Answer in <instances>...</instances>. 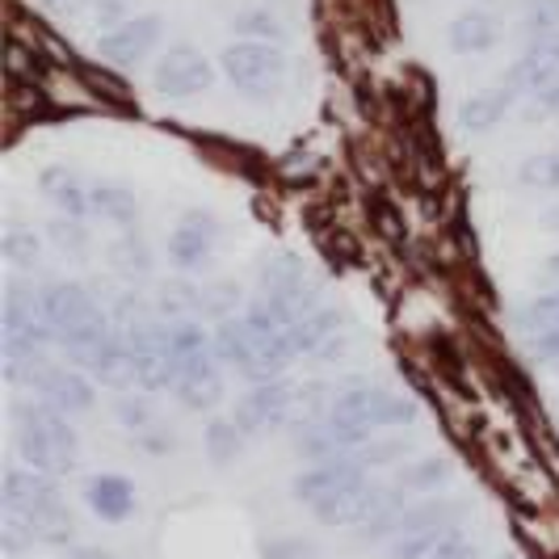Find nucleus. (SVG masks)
Masks as SVG:
<instances>
[{
    "mask_svg": "<svg viewBox=\"0 0 559 559\" xmlns=\"http://www.w3.org/2000/svg\"><path fill=\"white\" fill-rule=\"evenodd\" d=\"M4 518L17 522L34 543L63 547L72 538V518L63 513L56 479L34 467H9L4 472Z\"/></svg>",
    "mask_w": 559,
    "mask_h": 559,
    "instance_id": "f257e3e1",
    "label": "nucleus"
},
{
    "mask_svg": "<svg viewBox=\"0 0 559 559\" xmlns=\"http://www.w3.org/2000/svg\"><path fill=\"white\" fill-rule=\"evenodd\" d=\"M17 454L22 463L43 476H68L76 467L81 438L68 425V413L51 408L47 400L17 408Z\"/></svg>",
    "mask_w": 559,
    "mask_h": 559,
    "instance_id": "f03ea898",
    "label": "nucleus"
},
{
    "mask_svg": "<svg viewBox=\"0 0 559 559\" xmlns=\"http://www.w3.org/2000/svg\"><path fill=\"white\" fill-rule=\"evenodd\" d=\"M43 308H47V324H51L56 341L76 362H84L114 333L106 311L97 308V299L84 290L81 282H51L43 290Z\"/></svg>",
    "mask_w": 559,
    "mask_h": 559,
    "instance_id": "7ed1b4c3",
    "label": "nucleus"
},
{
    "mask_svg": "<svg viewBox=\"0 0 559 559\" xmlns=\"http://www.w3.org/2000/svg\"><path fill=\"white\" fill-rule=\"evenodd\" d=\"M215 354H219L227 366H236L252 383L278 379L282 370H286V362L295 358L286 341L261 333L257 324H249V316H240V320H236V316H224V320H219V329H215Z\"/></svg>",
    "mask_w": 559,
    "mask_h": 559,
    "instance_id": "20e7f679",
    "label": "nucleus"
},
{
    "mask_svg": "<svg viewBox=\"0 0 559 559\" xmlns=\"http://www.w3.org/2000/svg\"><path fill=\"white\" fill-rule=\"evenodd\" d=\"M56 341L51 324H47V308H43V295H26L22 286H9V299H4V362L9 374L26 370L29 362H43L47 345Z\"/></svg>",
    "mask_w": 559,
    "mask_h": 559,
    "instance_id": "39448f33",
    "label": "nucleus"
},
{
    "mask_svg": "<svg viewBox=\"0 0 559 559\" xmlns=\"http://www.w3.org/2000/svg\"><path fill=\"white\" fill-rule=\"evenodd\" d=\"M329 417L374 433V429H404V425H413V420H417V404L404 400V395L388 392V388L354 383V388H341V392L333 395Z\"/></svg>",
    "mask_w": 559,
    "mask_h": 559,
    "instance_id": "423d86ee",
    "label": "nucleus"
},
{
    "mask_svg": "<svg viewBox=\"0 0 559 559\" xmlns=\"http://www.w3.org/2000/svg\"><path fill=\"white\" fill-rule=\"evenodd\" d=\"M219 63H224V76L231 81V88H240L252 102L274 97L286 84V56L278 51V43H257V38L231 43L219 56Z\"/></svg>",
    "mask_w": 559,
    "mask_h": 559,
    "instance_id": "0eeeda50",
    "label": "nucleus"
},
{
    "mask_svg": "<svg viewBox=\"0 0 559 559\" xmlns=\"http://www.w3.org/2000/svg\"><path fill=\"white\" fill-rule=\"evenodd\" d=\"M122 341H127V354H131V366H135V388L147 395L156 392H173L177 383V362H173V349H168V329L160 320H127L122 329Z\"/></svg>",
    "mask_w": 559,
    "mask_h": 559,
    "instance_id": "6e6552de",
    "label": "nucleus"
},
{
    "mask_svg": "<svg viewBox=\"0 0 559 559\" xmlns=\"http://www.w3.org/2000/svg\"><path fill=\"white\" fill-rule=\"evenodd\" d=\"M261 299L274 304V311H278L290 329H295L304 316H311L316 308H324L316 278H311L299 261H290V257H282V261L261 270Z\"/></svg>",
    "mask_w": 559,
    "mask_h": 559,
    "instance_id": "1a4fd4ad",
    "label": "nucleus"
},
{
    "mask_svg": "<svg viewBox=\"0 0 559 559\" xmlns=\"http://www.w3.org/2000/svg\"><path fill=\"white\" fill-rule=\"evenodd\" d=\"M295 413V392L282 383V379H270V383H252V392L236 404V425L245 433H274L282 429Z\"/></svg>",
    "mask_w": 559,
    "mask_h": 559,
    "instance_id": "9d476101",
    "label": "nucleus"
},
{
    "mask_svg": "<svg viewBox=\"0 0 559 559\" xmlns=\"http://www.w3.org/2000/svg\"><path fill=\"white\" fill-rule=\"evenodd\" d=\"M362 479H366V467L354 454H345V459H324V463H316L308 472H299L295 484H290V492L316 509V504L333 501V497H341L345 488H354Z\"/></svg>",
    "mask_w": 559,
    "mask_h": 559,
    "instance_id": "9b49d317",
    "label": "nucleus"
},
{
    "mask_svg": "<svg viewBox=\"0 0 559 559\" xmlns=\"http://www.w3.org/2000/svg\"><path fill=\"white\" fill-rule=\"evenodd\" d=\"M215 81V68H211V59L202 56L198 47H168L165 59L156 63V88L165 93V97H194L202 88H211Z\"/></svg>",
    "mask_w": 559,
    "mask_h": 559,
    "instance_id": "f8f14e48",
    "label": "nucleus"
},
{
    "mask_svg": "<svg viewBox=\"0 0 559 559\" xmlns=\"http://www.w3.org/2000/svg\"><path fill=\"white\" fill-rule=\"evenodd\" d=\"M215 349H202V354H190L177 362V383H173V395L190 408V413H202V408H215L224 400V379H219V366H215Z\"/></svg>",
    "mask_w": 559,
    "mask_h": 559,
    "instance_id": "ddd939ff",
    "label": "nucleus"
},
{
    "mask_svg": "<svg viewBox=\"0 0 559 559\" xmlns=\"http://www.w3.org/2000/svg\"><path fill=\"white\" fill-rule=\"evenodd\" d=\"M156 38H160V17L143 13V17H127V22L106 29L97 38V51L110 59V63H118V68H127V63H140L156 47Z\"/></svg>",
    "mask_w": 559,
    "mask_h": 559,
    "instance_id": "4468645a",
    "label": "nucleus"
},
{
    "mask_svg": "<svg viewBox=\"0 0 559 559\" xmlns=\"http://www.w3.org/2000/svg\"><path fill=\"white\" fill-rule=\"evenodd\" d=\"M215 245H219V224L211 215H202V211H186L177 231H173V240H168V252H173V261L181 270H202L211 261Z\"/></svg>",
    "mask_w": 559,
    "mask_h": 559,
    "instance_id": "2eb2a0df",
    "label": "nucleus"
},
{
    "mask_svg": "<svg viewBox=\"0 0 559 559\" xmlns=\"http://www.w3.org/2000/svg\"><path fill=\"white\" fill-rule=\"evenodd\" d=\"M34 392L43 395L51 408L76 417V413H88L93 408V383L84 379L81 370H68V366H43L38 379H34Z\"/></svg>",
    "mask_w": 559,
    "mask_h": 559,
    "instance_id": "dca6fc26",
    "label": "nucleus"
},
{
    "mask_svg": "<svg viewBox=\"0 0 559 559\" xmlns=\"http://www.w3.org/2000/svg\"><path fill=\"white\" fill-rule=\"evenodd\" d=\"M518 93H522V84L513 81V76L501 81V84H488V88H479V93H472V97L459 106V122H463V131H492L504 114L513 110Z\"/></svg>",
    "mask_w": 559,
    "mask_h": 559,
    "instance_id": "f3484780",
    "label": "nucleus"
},
{
    "mask_svg": "<svg viewBox=\"0 0 559 559\" xmlns=\"http://www.w3.org/2000/svg\"><path fill=\"white\" fill-rule=\"evenodd\" d=\"M509 76L522 84V93H538V88L556 84L559 81V29L556 34H543V38H531V47L522 51V59L513 63Z\"/></svg>",
    "mask_w": 559,
    "mask_h": 559,
    "instance_id": "a211bd4d",
    "label": "nucleus"
},
{
    "mask_svg": "<svg viewBox=\"0 0 559 559\" xmlns=\"http://www.w3.org/2000/svg\"><path fill=\"white\" fill-rule=\"evenodd\" d=\"M43 194L63 219H84L93 211V186H84L81 173H72L68 165H56L43 173Z\"/></svg>",
    "mask_w": 559,
    "mask_h": 559,
    "instance_id": "6ab92c4d",
    "label": "nucleus"
},
{
    "mask_svg": "<svg viewBox=\"0 0 559 559\" xmlns=\"http://www.w3.org/2000/svg\"><path fill=\"white\" fill-rule=\"evenodd\" d=\"M81 366H88V374L97 379V383H106V388H135V366H131V354H127V341L122 333H110Z\"/></svg>",
    "mask_w": 559,
    "mask_h": 559,
    "instance_id": "aec40b11",
    "label": "nucleus"
},
{
    "mask_svg": "<svg viewBox=\"0 0 559 559\" xmlns=\"http://www.w3.org/2000/svg\"><path fill=\"white\" fill-rule=\"evenodd\" d=\"M84 501L102 522H127L135 513V488L127 476H93L84 488Z\"/></svg>",
    "mask_w": 559,
    "mask_h": 559,
    "instance_id": "412c9836",
    "label": "nucleus"
},
{
    "mask_svg": "<svg viewBox=\"0 0 559 559\" xmlns=\"http://www.w3.org/2000/svg\"><path fill=\"white\" fill-rule=\"evenodd\" d=\"M341 311L333 308H316L311 316H304L295 329H290V349L295 354H333L336 341H341Z\"/></svg>",
    "mask_w": 559,
    "mask_h": 559,
    "instance_id": "4be33fe9",
    "label": "nucleus"
},
{
    "mask_svg": "<svg viewBox=\"0 0 559 559\" xmlns=\"http://www.w3.org/2000/svg\"><path fill=\"white\" fill-rule=\"evenodd\" d=\"M447 43L454 56H484V51H492L497 47V22L488 17V13H459L447 29Z\"/></svg>",
    "mask_w": 559,
    "mask_h": 559,
    "instance_id": "5701e85b",
    "label": "nucleus"
},
{
    "mask_svg": "<svg viewBox=\"0 0 559 559\" xmlns=\"http://www.w3.org/2000/svg\"><path fill=\"white\" fill-rule=\"evenodd\" d=\"M93 215L127 227L140 219V198L131 194L127 186H118V181H102V186H93Z\"/></svg>",
    "mask_w": 559,
    "mask_h": 559,
    "instance_id": "b1692460",
    "label": "nucleus"
},
{
    "mask_svg": "<svg viewBox=\"0 0 559 559\" xmlns=\"http://www.w3.org/2000/svg\"><path fill=\"white\" fill-rule=\"evenodd\" d=\"M240 447H245V429L236 420H211L206 425V454H211L215 467H227L240 454Z\"/></svg>",
    "mask_w": 559,
    "mask_h": 559,
    "instance_id": "393cba45",
    "label": "nucleus"
},
{
    "mask_svg": "<svg viewBox=\"0 0 559 559\" xmlns=\"http://www.w3.org/2000/svg\"><path fill=\"white\" fill-rule=\"evenodd\" d=\"M450 467L442 463V459H420V463H413V467H404L400 472V488L404 492H429V488H438V484H447Z\"/></svg>",
    "mask_w": 559,
    "mask_h": 559,
    "instance_id": "a878e982",
    "label": "nucleus"
},
{
    "mask_svg": "<svg viewBox=\"0 0 559 559\" xmlns=\"http://www.w3.org/2000/svg\"><path fill=\"white\" fill-rule=\"evenodd\" d=\"M518 181L531 186V190H559V152L531 156L526 165L518 168Z\"/></svg>",
    "mask_w": 559,
    "mask_h": 559,
    "instance_id": "bb28decb",
    "label": "nucleus"
},
{
    "mask_svg": "<svg viewBox=\"0 0 559 559\" xmlns=\"http://www.w3.org/2000/svg\"><path fill=\"white\" fill-rule=\"evenodd\" d=\"M522 329L526 333H538V329H559V290L551 295H538L522 308Z\"/></svg>",
    "mask_w": 559,
    "mask_h": 559,
    "instance_id": "cd10ccee",
    "label": "nucleus"
},
{
    "mask_svg": "<svg viewBox=\"0 0 559 559\" xmlns=\"http://www.w3.org/2000/svg\"><path fill=\"white\" fill-rule=\"evenodd\" d=\"M522 26H526V34H531V38L556 34V29H559V0H526Z\"/></svg>",
    "mask_w": 559,
    "mask_h": 559,
    "instance_id": "c85d7f7f",
    "label": "nucleus"
},
{
    "mask_svg": "<svg viewBox=\"0 0 559 559\" xmlns=\"http://www.w3.org/2000/svg\"><path fill=\"white\" fill-rule=\"evenodd\" d=\"M236 26L245 29V34H252L257 43H278V38H286V26H282V17L278 13H270V9H252V13H245Z\"/></svg>",
    "mask_w": 559,
    "mask_h": 559,
    "instance_id": "c756f323",
    "label": "nucleus"
},
{
    "mask_svg": "<svg viewBox=\"0 0 559 559\" xmlns=\"http://www.w3.org/2000/svg\"><path fill=\"white\" fill-rule=\"evenodd\" d=\"M114 261H118L127 274H143V270H147V252H143V245L135 240V236H122V240H118Z\"/></svg>",
    "mask_w": 559,
    "mask_h": 559,
    "instance_id": "7c9ffc66",
    "label": "nucleus"
},
{
    "mask_svg": "<svg viewBox=\"0 0 559 559\" xmlns=\"http://www.w3.org/2000/svg\"><path fill=\"white\" fill-rule=\"evenodd\" d=\"M4 257H9L13 265H34V257H38V240L26 236V231H9V236H4Z\"/></svg>",
    "mask_w": 559,
    "mask_h": 559,
    "instance_id": "2f4dec72",
    "label": "nucleus"
},
{
    "mask_svg": "<svg viewBox=\"0 0 559 559\" xmlns=\"http://www.w3.org/2000/svg\"><path fill=\"white\" fill-rule=\"evenodd\" d=\"M531 118H551V114H559V81L547 84V88H538V93H531Z\"/></svg>",
    "mask_w": 559,
    "mask_h": 559,
    "instance_id": "473e14b6",
    "label": "nucleus"
},
{
    "mask_svg": "<svg viewBox=\"0 0 559 559\" xmlns=\"http://www.w3.org/2000/svg\"><path fill=\"white\" fill-rule=\"evenodd\" d=\"M51 231H56V245H63V249H84V227H81V219H63V215H59Z\"/></svg>",
    "mask_w": 559,
    "mask_h": 559,
    "instance_id": "72a5a7b5",
    "label": "nucleus"
},
{
    "mask_svg": "<svg viewBox=\"0 0 559 559\" xmlns=\"http://www.w3.org/2000/svg\"><path fill=\"white\" fill-rule=\"evenodd\" d=\"M531 345L543 358H556L559 362V329H538V333H531Z\"/></svg>",
    "mask_w": 559,
    "mask_h": 559,
    "instance_id": "f704fd0d",
    "label": "nucleus"
},
{
    "mask_svg": "<svg viewBox=\"0 0 559 559\" xmlns=\"http://www.w3.org/2000/svg\"><path fill=\"white\" fill-rule=\"evenodd\" d=\"M68 559H114L110 551H102V547H72Z\"/></svg>",
    "mask_w": 559,
    "mask_h": 559,
    "instance_id": "c9c22d12",
    "label": "nucleus"
},
{
    "mask_svg": "<svg viewBox=\"0 0 559 559\" xmlns=\"http://www.w3.org/2000/svg\"><path fill=\"white\" fill-rule=\"evenodd\" d=\"M547 278L559 282V252H556V257H551V261H547Z\"/></svg>",
    "mask_w": 559,
    "mask_h": 559,
    "instance_id": "e433bc0d",
    "label": "nucleus"
}]
</instances>
